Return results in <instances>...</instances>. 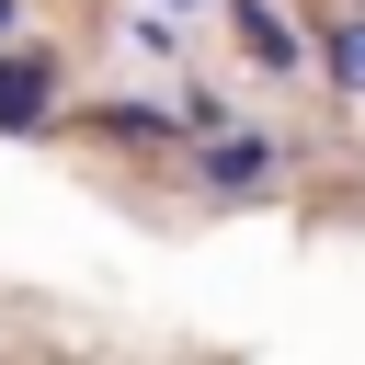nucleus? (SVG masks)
<instances>
[{"label": "nucleus", "instance_id": "nucleus-1", "mask_svg": "<svg viewBox=\"0 0 365 365\" xmlns=\"http://www.w3.org/2000/svg\"><path fill=\"white\" fill-rule=\"evenodd\" d=\"M46 125V57H0V137Z\"/></svg>", "mask_w": 365, "mask_h": 365}, {"label": "nucleus", "instance_id": "nucleus-2", "mask_svg": "<svg viewBox=\"0 0 365 365\" xmlns=\"http://www.w3.org/2000/svg\"><path fill=\"white\" fill-rule=\"evenodd\" d=\"M228 23H240V46H251V57H262V68H297V34H285V23H274V0H240V11H228Z\"/></svg>", "mask_w": 365, "mask_h": 365}, {"label": "nucleus", "instance_id": "nucleus-3", "mask_svg": "<svg viewBox=\"0 0 365 365\" xmlns=\"http://www.w3.org/2000/svg\"><path fill=\"white\" fill-rule=\"evenodd\" d=\"M262 171H274V148H262V137H205V182H228V194H240V182H262Z\"/></svg>", "mask_w": 365, "mask_h": 365}, {"label": "nucleus", "instance_id": "nucleus-4", "mask_svg": "<svg viewBox=\"0 0 365 365\" xmlns=\"http://www.w3.org/2000/svg\"><path fill=\"white\" fill-rule=\"evenodd\" d=\"M103 125H114V137H171L182 114H160V103H103Z\"/></svg>", "mask_w": 365, "mask_h": 365}, {"label": "nucleus", "instance_id": "nucleus-5", "mask_svg": "<svg viewBox=\"0 0 365 365\" xmlns=\"http://www.w3.org/2000/svg\"><path fill=\"white\" fill-rule=\"evenodd\" d=\"M331 68H342V80L365 91V23H342V34H331Z\"/></svg>", "mask_w": 365, "mask_h": 365}, {"label": "nucleus", "instance_id": "nucleus-6", "mask_svg": "<svg viewBox=\"0 0 365 365\" xmlns=\"http://www.w3.org/2000/svg\"><path fill=\"white\" fill-rule=\"evenodd\" d=\"M11 23H23V11H11V0H0V46H11Z\"/></svg>", "mask_w": 365, "mask_h": 365}]
</instances>
